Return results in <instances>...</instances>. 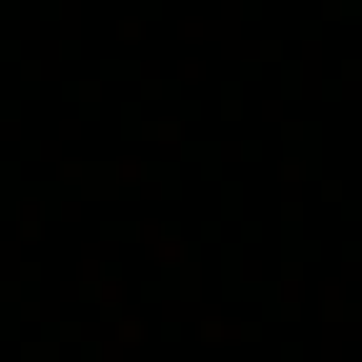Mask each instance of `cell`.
I'll return each mask as SVG.
<instances>
[{
    "mask_svg": "<svg viewBox=\"0 0 362 362\" xmlns=\"http://www.w3.org/2000/svg\"><path fill=\"white\" fill-rule=\"evenodd\" d=\"M342 21H362V0H342Z\"/></svg>",
    "mask_w": 362,
    "mask_h": 362,
    "instance_id": "1",
    "label": "cell"
}]
</instances>
